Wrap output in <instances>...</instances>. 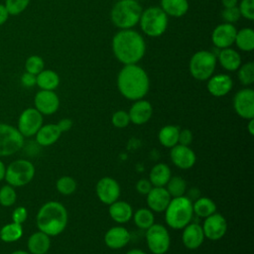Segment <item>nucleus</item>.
Masks as SVG:
<instances>
[{
	"instance_id": "c03bdc74",
	"label": "nucleus",
	"mask_w": 254,
	"mask_h": 254,
	"mask_svg": "<svg viewBox=\"0 0 254 254\" xmlns=\"http://www.w3.org/2000/svg\"><path fill=\"white\" fill-rule=\"evenodd\" d=\"M27 216H28V211L24 206L16 207L12 213L13 222H16L19 224H22L23 222H25L27 219Z\"/></svg>"
},
{
	"instance_id": "49530a36",
	"label": "nucleus",
	"mask_w": 254,
	"mask_h": 254,
	"mask_svg": "<svg viewBox=\"0 0 254 254\" xmlns=\"http://www.w3.org/2000/svg\"><path fill=\"white\" fill-rule=\"evenodd\" d=\"M191 142H192L191 131L190 129L180 130L178 144H181V145H184V146H190Z\"/></svg>"
},
{
	"instance_id": "72a5a7b5",
	"label": "nucleus",
	"mask_w": 254,
	"mask_h": 254,
	"mask_svg": "<svg viewBox=\"0 0 254 254\" xmlns=\"http://www.w3.org/2000/svg\"><path fill=\"white\" fill-rule=\"evenodd\" d=\"M135 224L141 229H148L154 224V214L149 208H139L133 214Z\"/></svg>"
},
{
	"instance_id": "dca6fc26",
	"label": "nucleus",
	"mask_w": 254,
	"mask_h": 254,
	"mask_svg": "<svg viewBox=\"0 0 254 254\" xmlns=\"http://www.w3.org/2000/svg\"><path fill=\"white\" fill-rule=\"evenodd\" d=\"M236 33L237 29L233 24H219L211 33V42L219 50L230 48L234 44Z\"/></svg>"
},
{
	"instance_id": "aec40b11",
	"label": "nucleus",
	"mask_w": 254,
	"mask_h": 254,
	"mask_svg": "<svg viewBox=\"0 0 254 254\" xmlns=\"http://www.w3.org/2000/svg\"><path fill=\"white\" fill-rule=\"evenodd\" d=\"M207 80V90L211 95L215 97H221L226 95L233 86L232 78L226 73L211 75Z\"/></svg>"
},
{
	"instance_id": "473e14b6",
	"label": "nucleus",
	"mask_w": 254,
	"mask_h": 254,
	"mask_svg": "<svg viewBox=\"0 0 254 254\" xmlns=\"http://www.w3.org/2000/svg\"><path fill=\"white\" fill-rule=\"evenodd\" d=\"M23 235L22 225L16 222H11L4 225L0 229V239L4 242H14L20 239Z\"/></svg>"
},
{
	"instance_id": "423d86ee",
	"label": "nucleus",
	"mask_w": 254,
	"mask_h": 254,
	"mask_svg": "<svg viewBox=\"0 0 254 254\" xmlns=\"http://www.w3.org/2000/svg\"><path fill=\"white\" fill-rule=\"evenodd\" d=\"M139 24L145 35L157 38L166 32L168 27V16L161 7H149L142 11Z\"/></svg>"
},
{
	"instance_id": "4c0bfd02",
	"label": "nucleus",
	"mask_w": 254,
	"mask_h": 254,
	"mask_svg": "<svg viewBox=\"0 0 254 254\" xmlns=\"http://www.w3.org/2000/svg\"><path fill=\"white\" fill-rule=\"evenodd\" d=\"M44 66H45L44 60L40 56H36V55L30 56L25 63L26 71L35 75L40 73L44 69Z\"/></svg>"
},
{
	"instance_id": "79ce46f5",
	"label": "nucleus",
	"mask_w": 254,
	"mask_h": 254,
	"mask_svg": "<svg viewBox=\"0 0 254 254\" xmlns=\"http://www.w3.org/2000/svg\"><path fill=\"white\" fill-rule=\"evenodd\" d=\"M111 122L116 128H125L130 123V118L128 112L124 110H118L113 113L111 117Z\"/></svg>"
},
{
	"instance_id": "ea45409f",
	"label": "nucleus",
	"mask_w": 254,
	"mask_h": 254,
	"mask_svg": "<svg viewBox=\"0 0 254 254\" xmlns=\"http://www.w3.org/2000/svg\"><path fill=\"white\" fill-rule=\"evenodd\" d=\"M29 3L30 0H6L5 7L10 15H18L28 7Z\"/></svg>"
},
{
	"instance_id": "393cba45",
	"label": "nucleus",
	"mask_w": 254,
	"mask_h": 254,
	"mask_svg": "<svg viewBox=\"0 0 254 254\" xmlns=\"http://www.w3.org/2000/svg\"><path fill=\"white\" fill-rule=\"evenodd\" d=\"M109 215L117 223H126L133 216L131 205L123 200H116L109 205Z\"/></svg>"
},
{
	"instance_id": "e433bc0d",
	"label": "nucleus",
	"mask_w": 254,
	"mask_h": 254,
	"mask_svg": "<svg viewBox=\"0 0 254 254\" xmlns=\"http://www.w3.org/2000/svg\"><path fill=\"white\" fill-rule=\"evenodd\" d=\"M58 191L64 195H70L76 190V182L69 176L61 177L56 184Z\"/></svg>"
},
{
	"instance_id": "bb28decb",
	"label": "nucleus",
	"mask_w": 254,
	"mask_h": 254,
	"mask_svg": "<svg viewBox=\"0 0 254 254\" xmlns=\"http://www.w3.org/2000/svg\"><path fill=\"white\" fill-rule=\"evenodd\" d=\"M188 0H161V9L167 16L181 18L189 11Z\"/></svg>"
},
{
	"instance_id": "6e6d98bb",
	"label": "nucleus",
	"mask_w": 254,
	"mask_h": 254,
	"mask_svg": "<svg viewBox=\"0 0 254 254\" xmlns=\"http://www.w3.org/2000/svg\"><path fill=\"white\" fill-rule=\"evenodd\" d=\"M11 254H31V253L27 252V251H24V250H16V251H14Z\"/></svg>"
},
{
	"instance_id": "cd10ccee",
	"label": "nucleus",
	"mask_w": 254,
	"mask_h": 254,
	"mask_svg": "<svg viewBox=\"0 0 254 254\" xmlns=\"http://www.w3.org/2000/svg\"><path fill=\"white\" fill-rule=\"evenodd\" d=\"M171 177L172 174L169 166L164 163H159L152 168L149 174V181L153 187H165Z\"/></svg>"
},
{
	"instance_id": "ddd939ff",
	"label": "nucleus",
	"mask_w": 254,
	"mask_h": 254,
	"mask_svg": "<svg viewBox=\"0 0 254 254\" xmlns=\"http://www.w3.org/2000/svg\"><path fill=\"white\" fill-rule=\"evenodd\" d=\"M95 191L101 202L110 205L118 200L120 195V186L116 180L110 177H104L97 182Z\"/></svg>"
},
{
	"instance_id": "a211bd4d",
	"label": "nucleus",
	"mask_w": 254,
	"mask_h": 254,
	"mask_svg": "<svg viewBox=\"0 0 254 254\" xmlns=\"http://www.w3.org/2000/svg\"><path fill=\"white\" fill-rule=\"evenodd\" d=\"M170 200L171 195L165 187H153L147 193L148 207L155 212L165 211Z\"/></svg>"
},
{
	"instance_id": "f704fd0d",
	"label": "nucleus",
	"mask_w": 254,
	"mask_h": 254,
	"mask_svg": "<svg viewBox=\"0 0 254 254\" xmlns=\"http://www.w3.org/2000/svg\"><path fill=\"white\" fill-rule=\"evenodd\" d=\"M166 186V190L170 193L171 197L183 196L187 190V182L180 176L171 177Z\"/></svg>"
},
{
	"instance_id": "f3484780",
	"label": "nucleus",
	"mask_w": 254,
	"mask_h": 254,
	"mask_svg": "<svg viewBox=\"0 0 254 254\" xmlns=\"http://www.w3.org/2000/svg\"><path fill=\"white\" fill-rule=\"evenodd\" d=\"M170 157L172 163L182 170L190 169L196 161L194 152L189 146L181 144H177L171 148Z\"/></svg>"
},
{
	"instance_id": "8fccbe9b",
	"label": "nucleus",
	"mask_w": 254,
	"mask_h": 254,
	"mask_svg": "<svg viewBox=\"0 0 254 254\" xmlns=\"http://www.w3.org/2000/svg\"><path fill=\"white\" fill-rule=\"evenodd\" d=\"M9 15L10 14H9L7 8L5 7V5L4 4H0V26L3 25L7 21Z\"/></svg>"
},
{
	"instance_id": "6ab92c4d",
	"label": "nucleus",
	"mask_w": 254,
	"mask_h": 254,
	"mask_svg": "<svg viewBox=\"0 0 254 254\" xmlns=\"http://www.w3.org/2000/svg\"><path fill=\"white\" fill-rule=\"evenodd\" d=\"M130 122L135 125H143L147 123L153 114V107L148 100L138 99L130 107L128 112Z\"/></svg>"
},
{
	"instance_id": "9d476101",
	"label": "nucleus",
	"mask_w": 254,
	"mask_h": 254,
	"mask_svg": "<svg viewBox=\"0 0 254 254\" xmlns=\"http://www.w3.org/2000/svg\"><path fill=\"white\" fill-rule=\"evenodd\" d=\"M146 241L149 250L153 254H165L171 244L168 229L162 224H153L146 229Z\"/></svg>"
},
{
	"instance_id": "c85d7f7f",
	"label": "nucleus",
	"mask_w": 254,
	"mask_h": 254,
	"mask_svg": "<svg viewBox=\"0 0 254 254\" xmlns=\"http://www.w3.org/2000/svg\"><path fill=\"white\" fill-rule=\"evenodd\" d=\"M36 84L43 90H55L60 84V76L52 69H43L36 75Z\"/></svg>"
},
{
	"instance_id": "2f4dec72",
	"label": "nucleus",
	"mask_w": 254,
	"mask_h": 254,
	"mask_svg": "<svg viewBox=\"0 0 254 254\" xmlns=\"http://www.w3.org/2000/svg\"><path fill=\"white\" fill-rule=\"evenodd\" d=\"M192 210L199 217H207L214 213L216 205L214 201L208 197H199L192 203Z\"/></svg>"
},
{
	"instance_id": "09e8293b",
	"label": "nucleus",
	"mask_w": 254,
	"mask_h": 254,
	"mask_svg": "<svg viewBox=\"0 0 254 254\" xmlns=\"http://www.w3.org/2000/svg\"><path fill=\"white\" fill-rule=\"evenodd\" d=\"M57 125L60 128L61 132L64 133V132L68 131L72 127V121L69 118H64V119L60 120Z\"/></svg>"
},
{
	"instance_id": "37998d69",
	"label": "nucleus",
	"mask_w": 254,
	"mask_h": 254,
	"mask_svg": "<svg viewBox=\"0 0 254 254\" xmlns=\"http://www.w3.org/2000/svg\"><path fill=\"white\" fill-rule=\"evenodd\" d=\"M221 17L225 23L233 24L240 19V12L237 6L231 8H224L221 12Z\"/></svg>"
},
{
	"instance_id": "4468645a",
	"label": "nucleus",
	"mask_w": 254,
	"mask_h": 254,
	"mask_svg": "<svg viewBox=\"0 0 254 254\" xmlns=\"http://www.w3.org/2000/svg\"><path fill=\"white\" fill-rule=\"evenodd\" d=\"M201 227L204 237L214 241L224 236L227 230V222L223 215L214 212L209 216L205 217L203 225Z\"/></svg>"
},
{
	"instance_id": "5701e85b",
	"label": "nucleus",
	"mask_w": 254,
	"mask_h": 254,
	"mask_svg": "<svg viewBox=\"0 0 254 254\" xmlns=\"http://www.w3.org/2000/svg\"><path fill=\"white\" fill-rule=\"evenodd\" d=\"M216 61L225 70L228 71H235L241 65L240 54L231 48L221 49L216 56Z\"/></svg>"
},
{
	"instance_id": "39448f33",
	"label": "nucleus",
	"mask_w": 254,
	"mask_h": 254,
	"mask_svg": "<svg viewBox=\"0 0 254 254\" xmlns=\"http://www.w3.org/2000/svg\"><path fill=\"white\" fill-rule=\"evenodd\" d=\"M142 7L136 0H119L110 12L112 23L120 30L132 29L139 23Z\"/></svg>"
},
{
	"instance_id": "603ef678",
	"label": "nucleus",
	"mask_w": 254,
	"mask_h": 254,
	"mask_svg": "<svg viewBox=\"0 0 254 254\" xmlns=\"http://www.w3.org/2000/svg\"><path fill=\"white\" fill-rule=\"evenodd\" d=\"M5 173H6V167L4 163L0 160V182L5 178Z\"/></svg>"
},
{
	"instance_id": "b1692460",
	"label": "nucleus",
	"mask_w": 254,
	"mask_h": 254,
	"mask_svg": "<svg viewBox=\"0 0 254 254\" xmlns=\"http://www.w3.org/2000/svg\"><path fill=\"white\" fill-rule=\"evenodd\" d=\"M62 132L57 124L42 125L36 133V141L41 146H50L56 143L61 137Z\"/></svg>"
},
{
	"instance_id": "3c124183",
	"label": "nucleus",
	"mask_w": 254,
	"mask_h": 254,
	"mask_svg": "<svg viewBox=\"0 0 254 254\" xmlns=\"http://www.w3.org/2000/svg\"><path fill=\"white\" fill-rule=\"evenodd\" d=\"M221 3L224 8H231L237 6L238 0H221Z\"/></svg>"
},
{
	"instance_id": "412c9836",
	"label": "nucleus",
	"mask_w": 254,
	"mask_h": 254,
	"mask_svg": "<svg viewBox=\"0 0 254 254\" xmlns=\"http://www.w3.org/2000/svg\"><path fill=\"white\" fill-rule=\"evenodd\" d=\"M182 241L184 245L190 250L197 249L204 240L202 227L197 223H189L183 228Z\"/></svg>"
},
{
	"instance_id": "4be33fe9",
	"label": "nucleus",
	"mask_w": 254,
	"mask_h": 254,
	"mask_svg": "<svg viewBox=\"0 0 254 254\" xmlns=\"http://www.w3.org/2000/svg\"><path fill=\"white\" fill-rule=\"evenodd\" d=\"M129 231L122 226H115L107 230L104 235V242L111 249H120L130 241Z\"/></svg>"
},
{
	"instance_id": "c756f323",
	"label": "nucleus",
	"mask_w": 254,
	"mask_h": 254,
	"mask_svg": "<svg viewBox=\"0 0 254 254\" xmlns=\"http://www.w3.org/2000/svg\"><path fill=\"white\" fill-rule=\"evenodd\" d=\"M180 128L175 125H166L159 131L158 139L162 146L172 148L178 144Z\"/></svg>"
},
{
	"instance_id": "864d4df0",
	"label": "nucleus",
	"mask_w": 254,
	"mask_h": 254,
	"mask_svg": "<svg viewBox=\"0 0 254 254\" xmlns=\"http://www.w3.org/2000/svg\"><path fill=\"white\" fill-rule=\"evenodd\" d=\"M247 129L250 133V135H254V118L249 119L248 125H247Z\"/></svg>"
},
{
	"instance_id": "f257e3e1",
	"label": "nucleus",
	"mask_w": 254,
	"mask_h": 254,
	"mask_svg": "<svg viewBox=\"0 0 254 254\" xmlns=\"http://www.w3.org/2000/svg\"><path fill=\"white\" fill-rule=\"evenodd\" d=\"M111 46L115 58L124 65L137 64L143 59L146 52L143 36L133 29L117 32L112 39Z\"/></svg>"
},
{
	"instance_id": "58836bf2",
	"label": "nucleus",
	"mask_w": 254,
	"mask_h": 254,
	"mask_svg": "<svg viewBox=\"0 0 254 254\" xmlns=\"http://www.w3.org/2000/svg\"><path fill=\"white\" fill-rule=\"evenodd\" d=\"M17 198L16 191L12 186L6 185L0 189V204L3 206H11Z\"/></svg>"
},
{
	"instance_id": "20e7f679",
	"label": "nucleus",
	"mask_w": 254,
	"mask_h": 254,
	"mask_svg": "<svg viewBox=\"0 0 254 254\" xmlns=\"http://www.w3.org/2000/svg\"><path fill=\"white\" fill-rule=\"evenodd\" d=\"M192 215V202L185 195L171 198L165 210L166 223L173 229H183L190 222Z\"/></svg>"
},
{
	"instance_id": "a18cd8bd",
	"label": "nucleus",
	"mask_w": 254,
	"mask_h": 254,
	"mask_svg": "<svg viewBox=\"0 0 254 254\" xmlns=\"http://www.w3.org/2000/svg\"><path fill=\"white\" fill-rule=\"evenodd\" d=\"M136 190L140 193V194H144L147 195V193L151 190V189L153 188L151 182L148 179H141L137 182L136 184Z\"/></svg>"
},
{
	"instance_id": "2eb2a0df",
	"label": "nucleus",
	"mask_w": 254,
	"mask_h": 254,
	"mask_svg": "<svg viewBox=\"0 0 254 254\" xmlns=\"http://www.w3.org/2000/svg\"><path fill=\"white\" fill-rule=\"evenodd\" d=\"M35 108L42 115H51L58 111L60 98L54 90H43L37 92L34 98Z\"/></svg>"
},
{
	"instance_id": "f8f14e48",
	"label": "nucleus",
	"mask_w": 254,
	"mask_h": 254,
	"mask_svg": "<svg viewBox=\"0 0 254 254\" xmlns=\"http://www.w3.org/2000/svg\"><path fill=\"white\" fill-rule=\"evenodd\" d=\"M233 108L243 119L254 118V91L251 88L240 89L233 98Z\"/></svg>"
},
{
	"instance_id": "5fc2aeb1",
	"label": "nucleus",
	"mask_w": 254,
	"mask_h": 254,
	"mask_svg": "<svg viewBox=\"0 0 254 254\" xmlns=\"http://www.w3.org/2000/svg\"><path fill=\"white\" fill-rule=\"evenodd\" d=\"M126 254H146V253L141 249H131Z\"/></svg>"
},
{
	"instance_id": "7c9ffc66",
	"label": "nucleus",
	"mask_w": 254,
	"mask_h": 254,
	"mask_svg": "<svg viewBox=\"0 0 254 254\" xmlns=\"http://www.w3.org/2000/svg\"><path fill=\"white\" fill-rule=\"evenodd\" d=\"M234 44L243 52H252L254 50V31L251 28H243L237 31Z\"/></svg>"
},
{
	"instance_id": "6e6552de",
	"label": "nucleus",
	"mask_w": 254,
	"mask_h": 254,
	"mask_svg": "<svg viewBox=\"0 0 254 254\" xmlns=\"http://www.w3.org/2000/svg\"><path fill=\"white\" fill-rule=\"evenodd\" d=\"M35 176L34 165L24 159L12 162L5 173V180L12 187H23L29 184Z\"/></svg>"
},
{
	"instance_id": "9b49d317",
	"label": "nucleus",
	"mask_w": 254,
	"mask_h": 254,
	"mask_svg": "<svg viewBox=\"0 0 254 254\" xmlns=\"http://www.w3.org/2000/svg\"><path fill=\"white\" fill-rule=\"evenodd\" d=\"M43 125V115L36 108L25 109L18 120V130L24 137L36 135Z\"/></svg>"
},
{
	"instance_id": "7ed1b4c3",
	"label": "nucleus",
	"mask_w": 254,
	"mask_h": 254,
	"mask_svg": "<svg viewBox=\"0 0 254 254\" xmlns=\"http://www.w3.org/2000/svg\"><path fill=\"white\" fill-rule=\"evenodd\" d=\"M36 222L40 231L49 236H57L67 224L66 208L59 201H48L39 209Z\"/></svg>"
},
{
	"instance_id": "1a4fd4ad",
	"label": "nucleus",
	"mask_w": 254,
	"mask_h": 254,
	"mask_svg": "<svg viewBox=\"0 0 254 254\" xmlns=\"http://www.w3.org/2000/svg\"><path fill=\"white\" fill-rule=\"evenodd\" d=\"M24 145V136L11 125L0 123V156L7 157L18 152Z\"/></svg>"
},
{
	"instance_id": "f03ea898",
	"label": "nucleus",
	"mask_w": 254,
	"mask_h": 254,
	"mask_svg": "<svg viewBox=\"0 0 254 254\" xmlns=\"http://www.w3.org/2000/svg\"><path fill=\"white\" fill-rule=\"evenodd\" d=\"M119 92L129 100H138L146 96L150 88V79L146 70L138 65H124L117 76Z\"/></svg>"
},
{
	"instance_id": "de8ad7c7",
	"label": "nucleus",
	"mask_w": 254,
	"mask_h": 254,
	"mask_svg": "<svg viewBox=\"0 0 254 254\" xmlns=\"http://www.w3.org/2000/svg\"><path fill=\"white\" fill-rule=\"evenodd\" d=\"M21 82L26 87H32L36 84V75L26 71L21 77Z\"/></svg>"
},
{
	"instance_id": "c9c22d12",
	"label": "nucleus",
	"mask_w": 254,
	"mask_h": 254,
	"mask_svg": "<svg viewBox=\"0 0 254 254\" xmlns=\"http://www.w3.org/2000/svg\"><path fill=\"white\" fill-rule=\"evenodd\" d=\"M237 70L238 79L243 85H251L254 82V64L252 62L241 64Z\"/></svg>"
},
{
	"instance_id": "a878e982",
	"label": "nucleus",
	"mask_w": 254,
	"mask_h": 254,
	"mask_svg": "<svg viewBox=\"0 0 254 254\" xmlns=\"http://www.w3.org/2000/svg\"><path fill=\"white\" fill-rule=\"evenodd\" d=\"M27 246L31 254H46L51 246L50 236L39 230L29 237Z\"/></svg>"
},
{
	"instance_id": "0eeeda50",
	"label": "nucleus",
	"mask_w": 254,
	"mask_h": 254,
	"mask_svg": "<svg viewBox=\"0 0 254 254\" xmlns=\"http://www.w3.org/2000/svg\"><path fill=\"white\" fill-rule=\"evenodd\" d=\"M216 56L212 52L201 50L194 53L189 64L190 73L197 80H207L216 67Z\"/></svg>"
},
{
	"instance_id": "a19ab883",
	"label": "nucleus",
	"mask_w": 254,
	"mask_h": 254,
	"mask_svg": "<svg viewBox=\"0 0 254 254\" xmlns=\"http://www.w3.org/2000/svg\"><path fill=\"white\" fill-rule=\"evenodd\" d=\"M237 7L241 17L249 21L254 20V0H241Z\"/></svg>"
}]
</instances>
